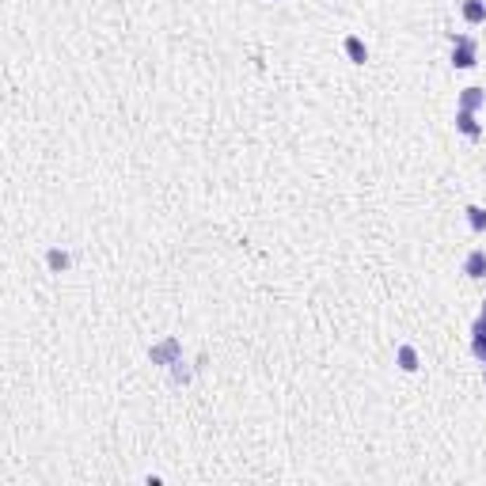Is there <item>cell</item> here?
I'll list each match as a JSON object with an SVG mask.
<instances>
[{"label":"cell","instance_id":"4fadbf2b","mask_svg":"<svg viewBox=\"0 0 486 486\" xmlns=\"http://www.w3.org/2000/svg\"><path fill=\"white\" fill-rule=\"evenodd\" d=\"M479 320L486 323V301H482V308H479Z\"/></svg>","mask_w":486,"mask_h":486},{"label":"cell","instance_id":"8fae6325","mask_svg":"<svg viewBox=\"0 0 486 486\" xmlns=\"http://www.w3.org/2000/svg\"><path fill=\"white\" fill-rule=\"evenodd\" d=\"M464 217H467V228L471 232H486V209L482 205H467Z\"/></svg>","mask_w":486,"mask_h":486},{"label":"cell","instance_id":"3957f363","mask_svg":"<svg viewBox=\"0 0 486 486\" xmlns=\"http://www.w3.org/2000/svg\"><path fill=\"white\" fill-rule=\"evenodd\" d=\"M456 129H460L464 137H471V141H479V137H482V121H479L475 110H460V107H456Z\"/></svg>","mask_w":486,"mask_h":486},{"label":"cell","instance_id":"6da1fadb","mask_svg":"<svg viewBox=\"0 0 486 486\" xmlns=\"http://www.w3.org/2000/svg\"><path fill=\"white\" fill-rule=\"evenodd\" d=\"M452 65L456 69H475L479 65V42L471 34H452Z\"/></svg>","mask_w":486,"mask_h":486},{"label":"cell","instance_id":"ba28073f","mask_svg":"<svg viewBox=\"0 0 486 486\" xmlns=\"http://www.w3.org/2000/svg\"><path fill=\"white\" fill-rule=\"evenodd\" d=\"M46 266H50L53 274H61V270L72 266V255H69V251H61V247H50V251H46Z\"/></svg>","mask_w":486,"mask_h":486},{"label":"cell","instance_id":"8992f818","mask_svg":"<svg viewBox=\"0 0 486 486\" xmlns=\"http://www.w3.org/2000/svg\"><path fill=\"white\" fill-rule=\"evenodd\" d=\"M482 107H486V91L482 88H464L460 91V110H475V114H479Z\"/></svg>","mask_w":486,"mask_h":486},{"label":"cell","instance_id":"277c9868","mask_svg":"<svg viewBox=\"0 0 486 486\" xmlns=\"http://www.w3.org/2000/svg\"><path fill=\"white\" fill-rule=\"evenodd\" d=\"M464 274L471 277V282H479V277H486V247H471L464 258Z\"/></svg>","mask_w":486,"mask_h":486},{"label":"cell","instance_id":"9a60e30c","mask_svg":"<svg viewBox=\"0 0 486 486\" xmlns=\"http://www.w3.org/2000/svg\"><path fill=\"white\" fill-rule=\"evenodd\" d=\"M274 4H282V0H274Z\"/></svg>","mask_w":486,"mask_h":486},{"label":"cell","instance_id":"5b68a950","mask_svg":"<svg viewBox=\"0 0 486 486\" xmlns=\"http://www.w3.org/2000/svg\"><path fill=\"white\" fill-rule=\"evenodd\" d=\"M342 50H346V58H350L353 65H364V61H369V46H364L357 34H346V39H342Z\"/></svg>","mask_w":486,"mask_h":486},{"label":"cell","instance_id":"30bf717a","mask_svg":"<svg viewBox=\"0 0 486 486\" xmlns=\"http://www.w3.org/2000/svg\"><path fill=\"white\" fill-rule=\"evenodd\" d=\"M395 364L403 372H414L418 369V350H414V346H399V350H395Z\"/></svg>","mask_w":486,"mask_h":486},{"label":"cell","instance_id":"7c38bea8","mask_svg":"<svg viewBox=\"0 0 486 486\" xmlns=\"http://www.w3.org/2000/svg\"><path fill=\"white\" fill-rule=\"evenodd\" d=\"M171 380H175V384H190V380H194V369L179 357V361L171 364Z\"/></svg>","mask_w":486,"mask_h":486},{"label":"cell","instance_id":"7a4b0ae2","mask_svg":"<svg viewBox=\"0 0 486 486\" xmlns=\"http://www.w3.org/2000/svg\"><path fill=\"white\" fill-rule=\"evenodd\" d=\"M183 357V342L175 339V334H167V339H160V342H152L148 346V361L152 364H164V369H171L175 361Z\"/></svg>","mask_w":486,"mask_h":486},{"label":"cell","instance_id":"5bb4252c","mask_svg":"<svg viewBox=\"0 0 486 486\" xmlns=\"http://www.w3.org/2000/svg\"><path fill=\"white\" fill-rule=\"evenodd\" d=\"M482 376H486V357H482Z\"/></svg>","mask_w":486,"mask_h":486},{"label":"cell","instance_id":"52a82bcc","mask_svg":"<svg viewBox=\"0 0 486 486\" xmlns=\"http://www.w3.org/2000/svg\"><path fill=\"white\" fill-rule=\"evenodd\" d=\"M464 23H471V27H479L486 23V0H464Z\"/></svg>","mask_w":486,"mask_h":486},{"label":"cell","instance_id":"9c48e42d","mask_svg":"<svg viewBox=\"0 0 486 486\" xmlns=\"http://www.w3.org/2000/svg\"><path fill=\"white\" fill-rule=\"evenodd\" d=\"M471 353H475V357H486V323L482 320H475L471 323Z\"/></svg>","mask_w":486,"mask_h":486}]
</instances>
